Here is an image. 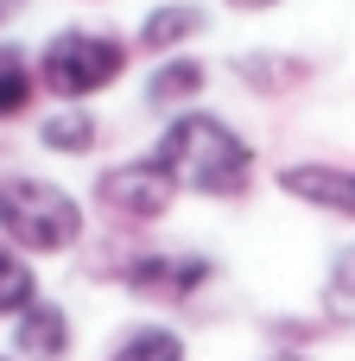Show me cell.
<instances>
[{
    "label": "cell",
    "instance_id": "1",
    "mask_svg": "<svg viewBox=\"0 0 355 361\" xmlns=\"http://www.w3.org/2000/svg\"><path fill=\"white\" fill-rule=\"evenodd\" d=\"M152 159L172 171L178 190H197V197H241L254 178V146L216 114H178L159 133Z\"/></svg>",
    "mask_w": 355,
    "mask_h": 361
},
{
    "label": "cell",
    "instance_id": "2",
    "mask_svg": "<svg viewBox=\"0 0 355 361\" xmlns=\"http://www.w3.org/2000/svg\"><path fill=\"white\" fill-rule=\"evenodd\" d=\"M0 235L25 254H70L83 241V209L44 178H0Z\"/></svg>",
    "mask_w": 355,
    "mask_h": 361
},
{
    "label": "cell",
    "instance_id": "3",
    "mask_svg": "<svg viewBox=\"0 0 355 361\" xmlns=\"http://www.w3.org/2000/svg\"><path fill=\"white\" fill-rule=\"evenodd\" d=\"M121 70H127V44L114 32H57L38 51V89H51L57 102H83L108 89Z\"/></svg>",
    "mask_w": 355,
    "mask_h": 361
},
{
    "label": "cell",
    "instance_id": "4",
    "mask_svg": "<svg viewBox=\"0 0 355 361\" xmlns=\"http://www.w3.org/2000/svg\"><path fill=\"white\" fill-rule=\"evenodd\" d=\"M95 197H102V209H114L127 222H152V216L172 209L178 184H172V171L159 159H127V165H108L95 178Z\"/></svg>",
    "mask_w": 355,
    "mask_h": 361
},
{
    "label": "cell",
    "instance_id": "5",
    "mask_svg": "<svg viewBox=\"0 0 355 361\" xmlns=\"http://www.w3.org/2000/svg\"><path fill=\"white\" fill-rule=\"evenodd\" d=\"M210 273H216V267H210L203 254H140L121 279H127V292H140V298L178 305V298H191V292H203Z\"/></svg>",
    "mask_w": 355,
    "mask_h": 361
},
{
    "label": "cell",
    "instance_id": "6",
    "mask_svg": "<svg viewBox=\"0 0 355 361\" xmlns=\"http://www.w3.org/2000/svg\"><path fill=\"white\" fill-rule=\"evenodd\" d=\"M279 190L311 203V209H330V216H355V171L349 165H286L279 171Z\"/></svg>",
    "mask_w": 355,
    "mask_h": 361
},
{
    "label": "cell",
    "instance_id": "7",
    "mask_svg": "<svg viewBox=\"0 0 355 361\" xmlns=\"http://www.w3.org/2000/svg\"><path fill=\"white\" fill-rule=\"evenodd\" d=\"M203 25H210V13H203L197 0H159V6L140 19V44H146V51H178L184 38H203Z\"/></svg>",
    "mask_w": 355,
    "mask_h": 361
},
{
    "label": "cell",
    "instance_id": "8",
    "mask_svg": "<svg viewBox=\"0 0 355 361\" xmlns=\"http://www.w3.org/2000/svg\"><path fill=\"white\" fill-rule=\"evenodd\" d=\"M13 343H19V355L32 361H57L64 349H70V317L57 311V305H25L19 311V324H13Z\"/></svg>",
    "mask_w": 355,
    "mask_h": 361
},
{
    "label": "cell",
    "instance_id": "9",
    "mask_svg": "<svg viewBox=\"0 0 355 361\" xmlns=\"http://www.w3.org/2000/svg\"><path fill=\"white\" fill-rule=\"evenodd\" d=\"M235 76L260 95H286L305 82V57H279V51H241L235 57Z\"/></svg>",
    "mask_w": 355,
    "mask_h": 361
},
{
    "label": "cell",
    "instance_id": "10",
    "mask_svg": "<svg viewBox=\"0 0 355 361\" xmlns=\"http://www.w3.org/2000/svg\"><path fill=\"white\" fill-rule=\"evenodd\" d=\"M32 95H38V70L25 63V51H19V44H0V121L25 114V108H32Z\"/></svg>",
    "mask_w": 355,
    "mask_h": 361
},
{
    "label": "cell",
    "instance_id": "11",
    "mask_svg": "<svg viewBox=\"0 0 355 361\" xmlns=\"http://www.w3.org/2000/svg\"><path fill=\"white\" fill-rule=\"evenodd\" d=\"M197 89H203V63H197V57H172V63L152 70L146 102H152V108H178V102H191Z\"/></svg>",
    "mask_w": 355,
    "mask_h": 361
},
{
    "label": "cell",
    "instance_id": "12",
    "mask_svg": "<svg viewBox=\"0 0 355 361\" xmlns=\"http://www.w3.org/2000/svg\"><path fill=\"white\" fill-rule=\"evenodd\" d=\"M108 361H184V343H178V330H159V324H146V330H127Z\"/></svg>",
    "mask_w": 355,
    "mask_h": 361
},
{
    "label": "cell",
    "instance_id": "13",
    "mask_svg": "<svg viewBox=\"0 0 355 361\" xmlns=\"http://www.w3.org/2000/svg\"><path fill=\"white\" fill-rule=\"evenodd\" d=\"M324 317L330 324H355V247H343L324 273Z\"/></svg>",
    "mask_w": 355,
    "mask_h": 361
},
{
    "label": "cell",
    "instance_id": "14",
    "mask_svg": "<svg viewBox=\"0 0 355 361\" xmlns=\"http://www.w3.org/2000/svg\"><path fill=\"white\" fill-rule=\"evenodd\" d=\"M25 305H38V279L13 247H0V317H19Z\"/></svg>",
    "mask_w": 355,
    "mask_h": 361
},
{
    "label": "cell",
    "instance_id": "15",
    "mask_svg": "<svg viewBox=\"0 0 355 361\" xmlns=\"http://www.w3.org/2000/svg\"><path fill=\"white\" fill-rule=\"evenodd\" d=\"M38 140H44L51 152H89V146H95V121H89L83 108H70V114H51V121L38 127Z\"/></svg>",
    "mask_w": 355,
    "mask_h": 361
},
{
    "label": "cell",
    "instance_id": "16",
    "mask_svg": "<svg viewBox=\"0 0 355 361\" xmlns=\"http://www.w3.org/2000/svg\"><path fill=\"white\" fill-rule=\"evenodd\" d=\"M235 13H267V6H279V0H229Z\"/></svg>",
    "mask_w": 355,
    "mask_h": 361
},
{
    "label": "cell",
    "instance_id": "17",
    "mask_svg": "<svg viewBox=\"0 0 355 361\" xmlns=\"http://www.w3.org/2000/svg\"><path fill=\"white\" fill-rule=\"evenodd\" d=\"M267 361H311V355H292V349H279V355H267Z\"/></svg>",
    "mask_w": 355,
    "mask_h": 361
},
{
    "label": "cell",
    "instance_id": "18",
    "mask_svg": "<svg viewBox=\"0 0 355 361\" xmlns=\"http://www.w3.org/2000/svg\"><path fill=\"white\" fill-rule=\"evenodd\" d=\"M0 361H6V355H0Z\"/></svg>",
    "mask_w": 355,
    "mask_h": 361
}]
</instances>
